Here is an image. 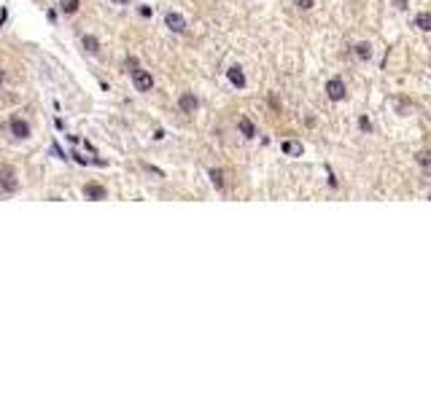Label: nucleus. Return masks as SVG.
<instances>
[{"label": "nucleus", "mask_w": 431, "mask_h": 403, "mask_svg": "<svg viewBox=\"0 0 431 403\" xmlns=\"http://www.w3.org/2000/svg\"><path fill=\"white\" fill-rule=\"evenodd\" d=\"M132 84H135L137 91H151L154 89V78L148 70H143V67H137V70H132Z\"/></svg>", "instance_id": "1"}, {"label": "nucleus", "mask_w": 431, "mask_h": 403, "mask_svg": "<svg viewBox=\"0 0 431 403\" xmlns=\"http://www.w3.org/2000/svg\"><path fill=\"white\" fill-rule=\"evenodd\" d=\"M326 94H329L332 102L345 100V84H342V78H329V81H326Z\"/></svg>", "instance_id": "2"}, {"label": "nucleus", "mask_w": 431, "mask_h": 403, "mask_svg": "<svg viewBox=\"0 0 431 403\" xmlns=\"http://www.w3.org/2000/svg\"><path fill=\"white\" fill-rule=\"evenodd\" d=\"M165 25H167L172 32H186V16L178 14V11H167V14H165Z\"/></svg>", "instance_id": "3"}, {"label": "nucleus", "mask_w": 431, "mask_h": 403, "mask_svg": "<svg viewBox=\"0 0 431 403\" xmlns=\"http://www.w3.org/2000/svg\"><path fill=\"white\" fill-rule=\"evenodd\" d=\"M8 126H11V135H14L16 140H27V137H30V124H27L25 118H11Z\"/></svg>", "instance_id": "4"}, {"label": "nucleus", "mask_w": 431, "mask_h": 403, "mask_svg": "<svg viewBox=\"0 0 431 403\" xmlns=\"http://www.w3.org/2000/svg\"><path fill=\"white\" fill-rule=\"evenodd\" d=\"M178 108H181L183 113H197V108H199L197 94H192V91H183V94L178 97Z\"/></svg>", "instance_id": "5"}, {"label": "nucleus", "mask_w": 431, "mask_h": 403, "mask_svg": "<svg viewBox=\"0 0 431 403\" xmlns=\"http://www.w3.org/2000/svg\"><path fill=\"white\" fill-rule=\"evenodd\" d=\"M84 197L86 199H105L108 191L100 186V183H86V186H84Z\"/></svg>", "instance_id": "6"}, {"label": "nucleus", "mask_w": 431, "mask_h": 403, "mask_svg": "<svg viewBox=\"0 0 431 403\" xmlns=\"http://www.w3.org/2000/svg\"><path fill=\"white\" fill-rule=\"evenodd\" d=\"M227 76H229V84L234 86V89H245V76H243V70H240L237 65H232L227 70Z\"/></svg>", "instance_id": "7"}, {"label": "nucleus", "mask_w": 431, "mask_h": 403, "mask_svg": "<svg viewBox=\"0 0 431 403\" xmlns=\"http://www.w3.org/2000/svg\"><path fill=\"white\" fill-rule=\"evenodd\" d=\"M0 188H3L5 194H14L16 191V175H14V172H3V175H0Z\"/></svg>", "instance_id": "8"}, {"label": "nucleus", "mask_w": 431, "mask_h": 403, "mask_svg": "<svg viewBox=\"0 0 431 403\" xmlns=\"http://www.w3.org/2000/svg\"><path fill=\"white\" fill-rule=\"evenodd\" d=\"M78 5H81V0H60V11L67 16H73L78 11Z\"/></svg>", "instance_id": "9"}, {"label": "nucleus", "mask_w": 431, "mask_h": 403, "mask_svg": "<svg viewBox=\"0 0 431 403\" xmlns=\"http://www.w3.org/2000/svg\"><path fill=\"white\" fill-rule=\"evenodd\" d=\"M81 43H84V49L89 51V54H97V51H100V40H97L95 35H84Z\"/></svg>", "instance_id": "10"}, {"label": "nucleus", "mask_w": 431, "mask_h": 403, "mask_svg": "<svg viewBox=\"0 0 431 403\" xmlns=\"http://www.w3.org/2000/svg\"><path fill=\"white\" fill-rule=\"evenodd\" d=\"M280 148H283V153H286V156H302V145H299V143H291V140H286V143H283V145H280Z\"/></svg>", "instance_id": "11"}, {"label": "nucleus", "mask_w": 431, "mask_h": 403, "mask_svg": "<svg viewBox=\"0 0 431 403\" xmlns=\"http://www.w3.org/2000/svg\"><path fill=\"white\" fill-rule=\"evenodd\" d=\"M415 27H421V30L431 32V14H418V16H415Z\"/></svg>", "instance_id": "12"}, {"label": "nucleus", "mask_w": 431, "mask_h": 403, "mask_svg": "<svg viewBox=\"0 0 431 403\" xmlns=\"http://www.w3.org/2000/svg\"><path fill=\"white\" fill-rule=\"evenodd\" d=\"M208 175H210V183H213L218 191H224V172L221 170H210Z\"/></svg>", "instance_id": "13"}, {"label": "nucleus", "mask_w": 431, "mask_h": 403, "mask_svg": "<svg viewBox=\"0 0 431 403\" xmlns=\"http://www.w3.org/2000/svg\"><path fill=\"white\" fill-rule=\"evenodd\" d=\"M237 126H240V132H243L245 137H254V135H256V126L251 124L248 118H240V124H237Z\"/></svg>", "instance_id": "14"}, {"label": "nucleus", "mask_w": 431, "mask_h": 403, "mask_svg": "<svg viewBox=\"0 0 431 403\" xmlns=\"http://www.w3.org/2000/svg\"><path fill=\"white\" fill-rule=\"evenodd\" d=\"M356 57H359V59H369L372 57V46L369 43H359L356 46Z\"/></svg>", "instance_id": "15"}, {"label": "nucleus", "mask_w": 431, "mask_h": 403, "mask_svg": "<svg viewBox=\"0 0 431 403\" xmlns=\"http://www.w3.org/2000/svg\"><path fill=\"white\" fill-rule=\"evenodd\" d=\"M415 161H418L421 167H431V151H421V153L415 156Z\"/></svg>", "instance_id": "16"}, {"label": "nucleus", "mask_w": 431, "mask_h": 403, "mask_svg": "<svg viewBox=\"0 0 431 403\" xmlns=\"http://www.w3.org/2000/svg\"><path fill=\"white\" fill-rule=\"evenodd\" d=\"M359 126H361L364 132H369V129H372V124H369V118H366V116H361V118H359Z\"/></svg>", "instance_id": "17"}, {"label": "nucleus", "mask_w": 431, "mask_h": 403, "mask_svg": "<svg viewBox=\"0 0 431 403\" xmlns=\"http://www.w3.org/2000/svg\"><path fill=\"white\" fill-rule=\"evenodd\" d=\"M140 16L143 19H148V16H151V8H148V5H140Z\"/></svg>", "instance_id": "18"}, {"label": "nucleus", "mask_w": 431, "mask_h": 403, "mask_svg": "<svg viewBox=\"0 0 431 403\" xmlns=\"http://www.w3.org/2000/svg\"><path fill=\"white\" fill-rule=\"evenodd\" d=\"M313 5V0H299V8H310Z\"/></svg>", "instance_id": "19"}, {"label": "nucleus", "mask_w": 431, "mask_h": 403, "mask_svg": "<svg viewBox=\"0 0 431 403\" xmlns=\"http://www.w3.org/2000/svg\"><path fill=\"white\" fill-rule=\"evenodd\" d=\"M111 3H116V5H130L132 0H111Z\"/></svg>", "instance_id": "20"}, {"label": "nucleus", "mask_w": 431, "mask_h": 403, "mask_svg": "<svg viewBox=\"0 0 431 403\" xmlns=\"http://www.w3.org/2000/svg\"><path fill=\"white\" fill-rule=\"evenodd\" d=\"M3 81H5V73H3V70H0V84H3Z\"/></svg>", "instance_id": "21"}, {"label": "nucleus", "mask_w": 431, "mask_h": 403, "mask_svg": "<svg viewBox=\"0 0 431 403\" xmlns=\"http://www.w3.org/2000/svg\"><path fill=\"white\" fill-rule=\"evenodd\" d=\"M429 199H431V194H429Z\"/></svg>", "instance_id": "22"}]
</instances>
